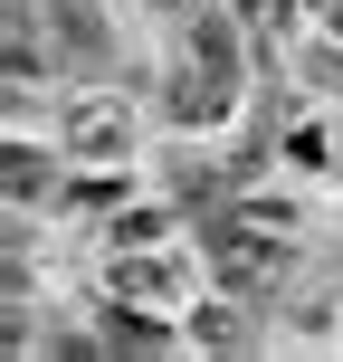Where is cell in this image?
I'll list each match as a JSON object with an SVG mask.
<instances>
[{
	"label": "cell",
	"mask_w": 343,
	"mask_h": 362,
	"mask_svg": "<svg viewBox=\"0 0 343 362\" xmlns=\"http://www.w3.org/2000/svg\"><path fill=\"white\" fill-rule=\"evenodd\" d=\"M325 29H334V38H343V0H325Z\"/></svg>",
	"instance_id": "obj_6"
},
{
	"label": "cell",
	"mask_w": 343,
	"mask_h": 362,
	"mask_svg": "<svg viewBox=\"0 0 343 362\" xmlns=\"http://www.w3.org/2000/svg\"><path fill=\"white\" fill-rule=\"evenodd\" d=\"M48 10V67H105V10L95 0H38Z\"/></svg>",
	"instance_id": "obj_2"
},
{
	"label": "cell",
	"mask_w": 343,
	"mask_h": 362,
	"mask_svg": "<svg viewBox=\"0 0 343 362\" xmlns=\"http://www.w3.org/2000/svg\"><path fill=\"white\" fill-rule=\"evenodd\" d=\"M191 57L238 86V67H248V48H238V10H191Z\"/></svg>",
	"instance_id": "obj_4"
},
{
	"label": "cell",
	"mask_w": 343,
	"mask_h": 362,
	"mask_svg": "<svg viewBox=\"0 0 343 362\" xmlns=\"http://www.w3.org/2000/svg\"><path fill=\"white\" fill-rule=\"evenodd\" d=\"M105 153H124V95H86L67 115V163H105Z\"/></svg>",
	"instance_id": "obj_3"
},
{
	"label": "cell",
	"mask_w": 343,
	"mask_h": 362,
	"mask_svg": "<svg viewBox=\"0 0 343 362\" xmlns=\"http://www.w3.org/2000/svg\"><path fill=\"white\" fill-rule=\"evenodd\" d=\"M172 238V210H115V248H163Z\"/></svg>",
	"instance_id": "obj_5"
},
{
	"label": "cell",
	"mask_w": 343,
	"mask_h": 362,
	"mask_svg": "<svg viewBox=\"0 0 343 362\" xmlns=\"http://www.w3.org/2000/svg\"><path fill=\"white\" fill-rule=\"evenodd\" d=\"M200 257H210V276H219V296H248V286H267L277 276V238H257V210H238V219H210L200 229Z\"/></svg>",
	"instance_id": "obj_1"
}]
</instances>
